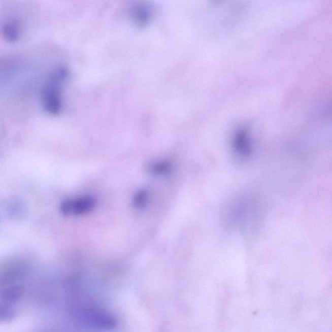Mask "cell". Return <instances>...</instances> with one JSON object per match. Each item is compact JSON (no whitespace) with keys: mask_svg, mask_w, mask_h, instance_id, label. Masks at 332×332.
<instances>
[{"mask_svg":"<svg viewBox=\"0 0 332 332\" xmlns=\"http://www.w3.org/2000/svg\"><path fill=\"white\" fill-rule=\"evenodd\" d=\"M70 76V70L66 66H58L51 72L48 84L42 95L44 111L52 116L58 115L62 111L61 87Z\"/></svg>","mask_w":332,"mask_h":332,"instance_id":"obj_1","label":"cell"},{"mask_svg":"<svg viewBox=\"0 0 332 332\" xmlns=\"http://www.w3.org/2000/svg\"><path fill=\"white\" fill-rule=\"evenodd\" d=\"M78 317L81 321L95 328L109 329L118 325L116 318L104 310L93 308L82 310L79 312Z\"/></svg>","mask_w":332,"mask_h":332,"instance_id":"obj_2","label":"cell"},{"mask_svg":"<svg viewBox=\"0 0 332 332\" xmlns=\"http://www.w3.org/2000/svg\"><path fill=\"white\" fill-rule=\"evenodd\" d=\"M96 202V198L90 195L66 200L60 204V212L66 216H81L92 211Z\"/></svg>","mask_w":332,"mask_h":332,"instance_id":"obj_3","label":"cell"},{"mask_svg":"<svg viewBox=\"0 0 332 332\" xmlns=\"http://www.w3.org/2000/svg\"><path fill=\"white\" fill-rule=\"evenodd\" d=\"M130 19L138 27H143L148 24L152 16L150 4L144 1L135 2L129 10Z\"/></svg>","mask_w":332,"mask_h":332,"instance_id":"obj_4","label":"cell"},{"mask_svg":"<svg viewBox=\"0 0 332 332\" xmlns=\"http://www.w3.org/2000/svg\"><path fill=\"white\" fill-rule=\"evenodd\" d=\"M1 32L5 41L12 44L18 43L23 36L22 23L20 20L12 18L2 24Z\"/></svg>","mask_w":332,"mask_h":332,"instance_id":"obj_5","label":"cell"},{"mask_svg":"<svg viewBox=\"0 0 332 332\" xmlns=\"http://www.w3.org/2000/svg\"><path fill=\"white\" fill-rule=\"evenodd\" d=\"M235 149L238 154L242 156H247L251 151L249 135L248 130L242 128L236 133L234 139Z\"/></svg>","mask_w":332,"mask_h":332,"instance_id":"obj_6","label":"cell"},{"mask_svg":"<svg viewBox=\"0 0 332 332\" xmlns=\"http://www.w3.org/2000/svg\"><path fill=\"white\" fill-rule=\"evenodd\" d=\"M22 294V289L18 286H13L6 287L1 292V300L2 303L8 304L15 303L19 300Z\"/></svg>","mask_w":332,"mask_h":332,"instance_id":"obj_7","label":"cell"},{"mask_svg":"<svg viewBox=\"0 0 332 332\" xmlns=\"http://www.w3.org/2000/svg\"><path fill=\"white\" fill-rule=\"evenodd\" d=\"M16 316L15 310L8 304L2 303L0 306V321L11 322Z\"/></svg>","mask_w":332,"mask_h":332,"instance_id":"obj_8","label":"cell"},{"mask_svg":"<svg viewBox=\"0 0 332 332\" xmlns=\"http://www.w3.org/2000/svg\"><path fill=\"white\" fill-rule=\"evenodd\" d=\"M148 195L146 191L141 190L136 193L133 198V205L137 209H142L146 206Z\"/></svg>","mask_w":332,"mask_h":332,"instance_id":"obj_9","label":"cell"}]
</instances>
